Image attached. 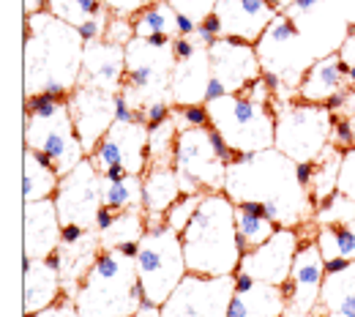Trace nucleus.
<instances>
[{"label": "nucleus", "instance_id": "c9c22d12", "mask_svg": "<svg viewBox=\"0 0 355 317\" xmlns=\"http://www.w3.org/2000/svg\"><path fill=\"white\" fill-rule=\"evenodd\" d=\"M46 11L55 14L58 19H63V22H69V25L80 28V25H85L88 19L104 14L107 8H104L101 0H49V3H46Z\"/></svg>", "mask_w": 355, "mask_h": 317}, {"label": "nucleus", "instance_id": "39448f33", "mask_svg": "<svg viewBox=\"0 0 355 317\" xmlns=\"http://www.w3.org/2000/svg\"><path fill=\"white\" fill-rule=\"evenodd\" d=\"M142 298L137 263L121 249H101L74 293L80 317H134Z\"/></svg>", "mask_w": 355, "mask_h": 317}, {"label": "nucleus", "instance_id": "6e6552de", "mask_svg": "<svg viewBox=\"0 0 355 317\" xmlns=\"http://www.w3.org/2000/svg\"><path fill=\"white\" fill-rule=\"evenodd\" d=\"M134 263H137V276H139L145 298L159 307L173 295V290L189 273L186 255H183V238L167 222L145 230V235L139 238V252Z\"/></svg>", "mask_w": 355, "mask_h": 317}, {"label": "nucleus", "instance_id": "9d476101", "mask_svg": "<svg viewBox=\"0 0 355 317\" xmlns=\"http://www.w3.org/2000/svg\"><path fill=\"white\" fill-rule=\"evenodd\" d=\"M173 162H175L178 178H180V191L183 194L224 191L230 162L219 153L211 126L178 132Z\"/></svg>", "mask_w": 355, "mask_h": 317}, {"label": "nucleus", "instance_id": "ea45409f", "mask_svg": "<svg viewBox=\"0 0 355 317\" xmlns=\"http://www.w3.org/2000/svg\"><path fill=\"white\" fill-rule=\"evenodd\" d=\"M173 118H175L178 129H205L211 126L208 118V107L205 104H189V107H173Z\"/></svg>", "mask_w": 355, "mask_h": 317}, {"label": "nucleus", "instance_id": "6ab92c4d", "mask_svg": "<svg viewBox=\"0 0 355 317\" xmlns=\"http://www.w3.org/2000/svg\"><path fill=\"white\" fill-rule=\"evenodd\" d=\"M214 14L222 22L224 39H238L246 44H257L268 25L279 17L270 0H219Z\"/></svg>", "mask_w": 355, "mask_h": 317}, {"label": "nucleus", "instance_id": "c85d7f7f", "mask_svg": "<svg viewBox=\"0 0 355 317\" xmlns=\"http://www.w3.org/2000/svg\"><path fill=\"white\" fill-rule=\"evenodd\" d=\"M58 186H60V175H58L55 164L42 151L25 148V156H22V197H25V203L55 197Z\"/></svg>", "mask_w": 355, "mask_h": 317}, {"label": "nucleus", "instance_id": "72a5a7b5", "mask_svg": "<svg viewBox=\"0 0 355 317\" xmlns=\"http://www.w3.org/2000/svg\"><path fill=\"white\" fill-rule=\"evenodd\" d=\"M342 156L345 151L336 148L334 142L320 153V159L314 162V178H311V200L314 205L322 203L325 197H331L336 189H339V167H342Z\"/></svg>", "mask_w": 355, "mask_h": 317}, {"label": "nucleus", "instance_id": "ddd939ff", "mask_svg": "<svg viewBox=\"0 0 355 317\" xmlns=\"http://www.w3.org/2000/svg\"><path fill=\"white\" fill-rule=\"evenodd\" d=\"M148 118L145 112H134L132 121H115V126L101 137L96 151L88 159L96 164L98 173L121 164L129 175H145L150 167V151H148Z\"/></svg>", "mask_w": 355, "mask_h": 317}, {"label": "nucleus", "instance_id": "a19ab883", "mask_svg": "<svg viewBox=\"0 0 355 317\" xmlns=\"http://www.w3.org/2000/svg\"><path fill=\"white\" fill-rule=\"evenodd\" d=\"M336 191H342V194H347V197H353L355 200V145L353 148H347L345 156H342V167H339V189H336Z\"/></svg>", "mask_w": 355, "mask_h": 317}, {"label": "nucleus", "instance_id": "f03ea898", "mask_svg": "<svg viewBox=\"0 0 355 317\" xmlns=\"http://www.w3.org/2000/svg\"><path fill=\"white\" fill-rule=\"evenodd\" d=\"M85 39L80 31L49 11L25 17V49H22V88L25 98L52 96L69 98L80 85Z\"/></svg>", "mask_w": 355, "mask_h": 317}, {"label": "nucleus", "instance_id": "4be33fe9", "mask_svg": "<svg viewBox=\"0 0 355 317\" xmlns=\"http://www.w3.org/2000/svg\"><path fill=\"white\" fill-rule=\"evenodd\" d=\"M325 273H328L325 271V257H322L317 241L314 238H301L295 260H293V273H290V279L295 284V295H293L290 307L314 315Z\"/></svg>", "mask_w": 355, "mask_h": 317}, {"label": "nucleus", "instance_id": "20e7f679", "mask_svg": "<svg viewBox=\"0 0 355 317\" xmlns=\"http://www.w3.org/2000/svg\"><path fill=\"white\" fill-rule=\"evenodd\" d=\"M211 129L227 139L235 153H257L273 148L276 139V110L273 93L260 80H254L243 93L219 96L205 101Z\"/></svg>", "mask_w": 355, "mask_h": 317}, {"label": "nucleus", "instance_id": "49530a36", "mask_svg": "<svg viewBox=\"0 0 355 317\" xmlns=\"http://www.w3.org/2000/svg\"><path fill=\"white\" fill-rule=\"evenodd\" d=\"M200 49V44L191 39V36H178L175 42H173V52H175V60H186V58H191L194 52Z\"/></svg>", "mask_w": 355, "mask_h": 317}, {"label": "nucleus", "instance_id": "c756f323", "mask_svg": "<svg viewBox=\"0 0 355 317\" xmlns=\"http://www.w3.org/2000/svg\"><path fill=\"white\" fill-rule=\"evenodd\" d=\"M235 219H238V238H241L243 255L254 246H263L279 230L273 219H268L266 205L260 203H235Z\"/></svg>", "mask_w": 355, "mask_h": 317}, {"label": "nucleus", "instance_id": "603ef678", "mask_svg": "<svg viewBox=\"0 0 355 317\" xmlns=\"http://www.w3.org/2000/svg\"><path fill=\"white\" fill-rule=\"evenodd\" d=\"M46 3H49V0H22V6H25V17L39 14V11H46Z\"/></svg>", "mask_w": 355, "mask_h": 317}, {"label": "nucleus", "instance_id": "0eeeda50", "mask_svg": "<svg viewBox=\"0 0 355 317\" xmlns=\"http://www.w3.org/2000/svg\"><path fill=\"white\" fill-rule=\"evenodd\" d=\"M273 110H276L273 148L298 164L317 162L320 153L334 139V112L325 104L279 101V98H273Z\"/></svg>", "mask_w": 355, "mask_h": 317}, {"label": "nucleus", "instance_id": "4c0bfd02", "mask_svg": "<svg viewBox=\"0 0 355 317\" xmlns=\"http://www.w3.org/2000/svg\"><path fill=\"white\" fill-rule=\"evenodd\" d=\"M355 219V200L334 191L331 197H325L322 203L314 205V225H342V222H353Z\"/></svg>", "mask_w": 355, "mask_h": 317}, {"label": "nucleus", "instance_id": "c03bdc74", "mask_svg": "<svg viewBox=\"0 0 355 317\" xmlns=\"http://www.w3.org/2000/svg\"><path fill=\"white\" fill-rule=\"evenodd\" d=\"M336 148L347 151L355 145V129L350 123V118H342V115H334V139H331Z\"/></svg>", "mask_w": 355, "mask_h": 317}, {"label": "nucleus", "instance_id": "f8f14e48", "mask_svg": "<svg viewBox=\"0 0 355 317\" xmlns=\"http://www.w3.org/2000/svg\"><path fill=\"white\" fill-rule=\"evenodd\" d=\"M235 295L232 276L186 273L173 295L162 304V317H227Z\"/></svg>", "mask_w": 355, "mask_h": 317}, {"label": "nucleus", "instance_id": "6e6d98bb", "mask_svg": "<svg viewBox=\"0 0 355 317\" xmlns=\"http://www.w3.org/2000/svg\"><path fill=\"white\" fill-rule=\"evenodd\" d=\"M290 3H293V0H270V6H273V8H276V11H279V14H284V11H287V6H290Z\"/></svg>", "mask_w": 355, "mask_h": 317}, {"label": "nucleus", "instance_id": "cd10ccee", "mask_svg": "<svg viewBox=\"0 0 355 317\" xmlns=\"http://www.w3.org/2000/svg\"><path fill=\"white\" fill-rule=\"evenodd\" d=\"M314 317H355V260L336 273H325Z\"/></svg>", "mask_w": 355, "mask_h": 317}, {"label": "nucleus", "instance_id": "4468645a", "mask_svg": "<svg viewBox=\"0 0 355 317\" xmlns=\"http://www.w3.org/2000/svg\"><path fill=\"white\" fill-rule=\"evenodd\" d=\"M208 58H211L208 101L230 93H243L254 80L263 77V63L257 58L254 44L222 36L208 46Z\"/></svg>", "mask_w": 355, "mask_h": 317}, {"label": "nucleus", "instance_id": "864d4df0", "mask_svg": "<svg viewBox=\"0 0 355 317\" xmlns=\"http://www.w3.org/2000/svg\"><path fill=\"white\" fill-rule=\"evenodd\" d=\"M353 260H345V257H336V260H325V271L328 273H336V271H345Z\"/></svg>", "mask_w": 355, "mask_h": 317}, {"label": "nucleus", "instance_id": "4d7b16f0", "mask_svg": "<svg viewBox=\"0 0 355 317\" xmlns=\"http://www.w3.org/2000/svg\"><path fill=\"white\" fill-rule=\"evenodd\" d=\"M134 317H137V315H134Z\"/></svg>", "mask_w": 355, "mask_h": 317}, {"label": "nucleus", "instance_id": "5701e85b", "mask_svg": "<svg viewBox=\"0 0 355 317\" xmlns=\"http://www.w3.org/2000/svg\"><path fill=\"white\" fill-rule=\"evenodd\" d=\"M290 307L282 287L252 279L249 273L235 271V295L227 317H282Z\"/></svg>", "mask_w": 355, "mask_h": 317}, {"label": "nucleus", "instance_id": "79ce46f5", "mask_svg": "<svg viewBox=\"0 0 355 317\" xmlns=\"http://www.w3.org/2000/svg\"><path fill=\"white\" fill-rule=\"evenodd\" d=\"M104 8L112 14V17H123V19H134L142 8L153 6L156 0H101Z\"/></svg>", "mask_w": 355, "mask_h": 317}, {"label": "nucleus", "instance_id": "473e14b6", "mask_svg": "<svg viewBox=\"0 0 355 317\" xmlns=\"http://www.w3.org/2000/svg\"><path fill=\"white\" fill-rule=\"evenodd\" d=\"M314 241L325 260H355V219L342 225H317Z\"/></svg>", "mask_w": 355, "mask_h": 317}, {"label": "nucleus", "instance_id": "58836bf2", "mask_svg": "<svg viewBox=\"0 0 355 317\" xmlns=\"http://www.w3.org/2000/svg\"><path fill=\"white\" fill-rule=\"evenodd\" d=\"M200 203H202V194H180L175 203H173V208L164 214V222L173 227V230H178V232H183L186 225L194 219Z\"/></svg>", "mask_w": 355, "mask_h": 317}, {"label": "nucleus", "instance_id": "dca6fc26", "mask_svg": "<svg viewBox=\"0 0 355 317\" xmlns=\"http://www.w3.org/2000/svg\"><path fill=\"white\" fill-rule=\"evenodd\" d=\"M284 14L295 22L317 60L339 52L353 28L328 0H293Z\"/></svg>", "mask_w": 355, "mask_h": 317}, {"label": "nucleus", "instance_id": "2f4dec72", "mask_svg": "<svg viewBox=\"0 0 355 317\" xmlns=\"http://www.w3.org/2000/svg\"><path fill=\"white\" fill-rule=\"evenodd\" d=\"M142 235H145V208H134L115 214L112 225L98 232V241L101 249H121L123 243H139Z\"/></svg>", "mask_w": 355, "mask_h": 317}, {"label": "nucleus", "instance_id": "8fccbe9b", "mask_svg": "<svg viewBox=\"0 0 355 317\" xmlns=\"http://www.w3.org/2000/svg\"><path fill=\"white\" fill-rule=\"evenodd\" d=\"M200 25H202L208 33H214L216 39H222V22H219V17H216V14H208V17H205Z\"/></svg>", "mask_w": 355, "mask_h": 317}, {"label": "nucleus", "instance_id": "de8ad7c7", "mask_svg": "<svg viewBox=\"0 0 355 317\" xmlns=\"http://www.w3.org/2000/svg\"><path fill=\"white\" fill-rule=\"evenodd\" d=\"M350 25H355V0H328Z\"/></svg>", "mask_w": 355, "mask_h": 317}, {"label": "nucleus", "instance_id": "09e8293b", "mask_svg": "<svg viewBox=\"0 0 355 317\" xmlns=\"http://www.w3.org/2000/svg\"><path fill=\"white\" fill-rule=\"evenodd\" d=\"M339 55H342V60H345L347 66H355V25L350 28V36H347V42L342 44Z\"/></svg>", "mask_w": 355, "mask_h": 317}, {"label": "nucleus", "instance_id": "5fc2aeb1", "mask_svg": "<svg viewBox=\"0 0 355 317\" xmlns=\"http://www.w3.org/2000/svg\"><path fill=\"white\" fill-rule=\"evenodd\" d=\"M282 317H314V315H309V312H301V309H295V307H287Z\"/></svg>", "mask_w": 355, "mask_h": 317}, {"label": "nucleus", "instance_id": "f3484780", "mask_svg": "<svg viewBox=\"0 0 355 317\" xmlns=\"http://www.w3.org/2000/svg\"><path fill=\"white\" fill-rule=\"evenodd\" d=\"M298 243H301L298 227H279L263 246H254L243 255L238 271L249 273L257 282L282 287L293 273V260H295Z\"/></svg>", "mask_w": 355, "mask_h": 317}, {"label": "nucleus", "instance_id": "a211bd4d", "mask_svg": "<svg viewBox=\"0 0 355 317\" xmlns=\"http://www.w3.org/2000/svg\"><path fill=\"white\" fill-rule=\"evenodd\" d=\"M74 129L80 135V142L85 148V153H93L96 145L101 142V137L107 135L118 115H115V104H118V93L96 91V88H74L66 98Z\"/></svg>", "mask_w": 355, "mask_h": 317}, {"label": "nucleus", "instance_id": "7c9ffc66", "mask_svg": "<svg viewBox=\"0 0 355 317\" xmlns=\"http://www.w3.org/2000/svg\"><path fill=\"white\" fill-rule=\"evenodd\" d=\"M134 36L150 39V36H170L178 39V11L170 6V0H156L153 6L142 8L132 19Z\"/></svg>", "mask_w": 355, "mask_h": 317}, {"label": "nucleus", "instance_id": "e433bc0d", "mask_svg": "<svg viewBox=\"0 0 355 317\" xmlns=\"http://www.w3.org/2000/svg\"><path fill=\"white\" fill-rule=\"evenodd\" d=\"M150 135H148V151H150V164H164V162H173L175 156V142H178V123L175 118H167L164 123L159 126H148Z\"/></svg>", "mask_w": 355, "mask_h": 317}, {"label": "nucleus", "instance_id": "7ed1b4c3", "mask_svg": "<svg viewBox=\"0 0 355 317\" xmlns=\"http://www.w3.org/2000/svg\"><path fill=\"white\" fill-rule=\"evenodd\" d=\"M186 268L202 276H232L241 268L243 249L238 238L235 203L227 191H205L194 219L180 232Z\"/></svg>", "mask_w": 355, "mask_h": 317}, {"label": "nucleus", "instance_id": "37998d69", "mask_svg": "<svg viewBox=\"0 0 355 317\" xmlns=\"http://www.w3.org/2000/svg\"><path fill=\"white\" fill-rule=\"evenodd\" d=\"M104 39H107V42H112V44L126 46L134 39L132 19H123V17H112V19H110V28H107V33H104Z\"/></svg>", "mask_w": 355, "mask_h": 317}, {"label": "nucleus", "instance_id": "9b49d317", "mask_svg": "<svg viewBox=\"0 0 355 317\" xmlns=\"http://www.w3.org/2000/svg\"><path fill=\"white\" fill-rule=\"evenodd\" d=\"M254 49L263 63V71L276 74L290 96L298 93L306 71L317 60V55L311 52V46L306 44V39L301 36V31L295 28V22L287 14H279L268 25V31L254 44Z\"/></svg>", "mask_w": 355, "mask_h": 317}, {"label": "nucleus", "instance_id": "393cba45", "mask_svg": "<svg viewBox=\"0 0 355 317\" xmlns=\"http://www.w3.org/2000/svg\"><path fill=\"white\" fill-rule=\"evenodd\" d=\"M208 85H211V58H208V46H200L191 58L175 63L173 83H170L173 107L205 104L208 101Z\"/></svg>", "mask_w": 355, "mask_h": 317}, {"label": "nucleus", "instance_id": "b1692460", "mask_svg": "<svg viewBox=\"0 0 355 317\" xmlns=\"http://www.w3.org/2000/svg\"><path fill=\"white\" fill-rule=\"evenodd\" d=\"M180 178H178L175 162L150 164L142 175V205H145V230L164 222V214L173 208L180 197Z\"/></svg>", "mask_w": 355, "mask_h": 317}, {"label": "nucleus", "instance_id": "3c124183", "mask_svg": "<svg viewBox=\"0 0 355 317\" xmlns=\"http://www.w3.org/2000/svg\"><path fill=\"white\" fill-rule=\"evenodd\" d=\"M112 219H115V211H110L107 205L98 211V216H96V232H101V230H107V227L112 225Z\"/></svg>", "mask_w": 355, "mask_h": 317}, {"label": "nucleus", "instance_id": "423d86ee", "mask_svg": "<svg viewBox=\"0 0 355 317\" xmlns=\"http://www.w3.org/2000/svg\"><path fill=\"white\" fill-rule=\"evenodd\" d=\"M25 148L42 151L60 178L88 159L66 98H52L44 93L25 98Z\"/></svg>", "mask_w": 355, "mask_h": 317}, {"label": "nucleus", "instance_id": "f257e3e1", "mask_svg": "<svg viewBox=\"0 0 355 317\" xmlns=\"http://www.w3.org/2000/svg\"><path fill=\"white\" fill-rule=\"evenodd\" d=\"M224 191L232 203H260L279 227H301L314 219L311 191L298 181V162L276 148L238 153L227 167Z\"/></svg>", "mask_w": 355, "mask_h": 317}, {"label": "nucleus", "instance_id": "2eb2a0df", "mask_svg": "<svg viewBox=\"0 0 355 317\" xmlns=\"http://www.w3.org/2000/svg\"><path fill=\"white\" fill-rule=\"evenodd\" d=\"M52 200L58 205L63 225H80L96 230V216L104 208L101 173L96 170V164L90 159L80 162L69 175L60 178V186Z\"/></svg>", "mask_w": 355, "mask_h": 317}, {"label": "nucleus", "instance_id": "f704fd0d", "mask_svg": "<svg viewBox=\"0 0 355 317\" xmlns=\"http://www.w3.org/2000/svg\"><path fill=\"white\" fill-rule=\"evenodd\" d=\"M101 197H104V205L115 214L145 208L142 205V175H126L121 181H107L101 175Z\"/></svg>", "mask_w": 355, "mask_h": 317}, {"label": "nucleus", "instance_id": "a878e982", "mask_svg": "<svg viewBox=\"0 0 355 317\" xmlns=\"http://www.w3.org/2000/svg\"><path fill=\"white\" fill-rule=\"evenodd\" d=\"M22 309L25 317L44 312L46 307L63 298V279L46 260L22 257Z\"/></svg>", "mask_w": 355, "mask_h": 317}, {"label": "nucleus", "instance_id": "aec40b11", "mask_svg": "<svg viewBox=\"0 0 355 317\" xmlns=\"http://www.w3.org/2000/svg\"><path fill=\"white\" fill-rule=\"evenodd\" d=\"M126 80V46L112 44L107 39L88 42L83 55V74L77 88L121 93Z\"/></svg>", "mask_w": 355, "mask_h": 317}, {"label": "nucleus", "instance_id": "412c9836", "mask_svg": "<svg viewBox=\"0 0 355 317\" xmlns=\"http://www.w3.org/2000/svg\"><path fill=\"white\" fill-rule=\"evenodd\" d=\"M25 225H22V257L31 260H46L58 246H60V235H63V222L58 214L55 200H36V203H25L22 208Z\"/></svg>", "mask_w": 355, "mask_h": 317}, {"label": "nucleus", "instance_id": "1a4fd4ad", "mask_svg": "<svg viewBox=\"0 0 355 317\" xmlns=\"http://www.w3.org/2000/svg\"><path fill=\"white\" fill-rule=\"evenodd\" d=\"M175 52L170 46H153L148 39L134 36L126 44V80L121 96L134 112H145L156 101H173L170 83L175 71Z\"/></svg>", "mask_w": 355, "mask_h": 317}, {"label": "nucleus", "instance_id": "bb28decb", "mask_svg": "<svg viewBox=\"0 0 355 317\" xmlns=\"http://www.w3.org/2000/svg\"><path fill=\"white\" fill-rule=\"evenodd\" d=\"M347 71H350V66L342 60L339 52L314 60L311 69L306 71V77H304V83H301V88H298V98L309 101V104H325L334 93L350 88L347 85Z\"/></svg>", "mask_w": 355, "mask_h": 317}, {"label": "nucleus", "instance_id": "a18cd8bd", "mask_svg": "<svg viewBox=\"0 0 355 317\" xmlns=\"http://www.w3.org/2000/svg\"><path fill=\"white\" fill-rule=\"evenodd\" d=\"M31 317H80V312H77L74 298L63 295L58 304H52V307H46L44 312H36V315H31Z\"/></svg>", "mask_w": 355, "mask_h": 317}]
</instances>
